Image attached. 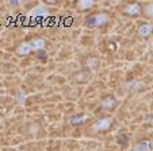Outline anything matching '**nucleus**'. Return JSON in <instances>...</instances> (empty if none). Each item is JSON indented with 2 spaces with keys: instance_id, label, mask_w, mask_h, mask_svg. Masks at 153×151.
<instances>
[{
  "instance_id": "7ed1b4c3",
  "label": "nucleus",
  "mask_w": 153,
  "mask_h": 151,
  "mask_svg": "<svg viewBox=\"0 0 153 151\" xmlns=\"http://www.w3.org/2000/svg\"><path fill=\"white\" fill-rule=\"evenodd\" d=\"M111 123H113V119H110V117H106V119L98 120V122L92 125V130H94V131H106V130L110 128Z\"/></svg>"
},
{
  "instance_id": "9d476101",
  "label": "nucleus",
  "mask_w": 153,
  "mask_h": 151,
  "mask_svg": "<svg viewBox=\"0 0 153 151\" xmlns=\"http://www.w3.org/2000/svg\"><path fill=\"white\" fill-rule=\"evenodd\" d=\"M31 14L33 15H45L46 14V8H45L43 6H38L35 10H33Z\"/></svg>"
},
{
  "instance_id": "f257e3e1",
  "label": "nucleus",
  "mask_w": 153,
  "mask_h": 151,
  "mask_svg": "<svg viewBox=\"0 0 153 151\" xmlns=\"http://www.w3.org/2000/svg\"><path fill=\"white\" fill-rule=\"evenodd\" d=\"M43 46H45V42H43V39H34V41H30V42H23L20 43L19 46L16 47V54L18 55H27L30 52H37V50H41V49H43Z\"/></svg>"
},
{
  "instance_id": "20e7f679",
  "label": "nucleus",
  "mask_w": 153,
  "mask_h": 151,
  "mask_svg": "<svg viewBox=\"0 0 153 151\" xmlns=\"http://www.w3.org/2000/svg\"><path fill=\"white\" fill-rule=\"evenodd\" d=\"M131 151H153V142H150V140H141L136 146H133Z\"/></svg>"
},
{
  "instance_id": "f8f14e48",
  "label": "nucleus",
  "mask_w": 153,
  "mask_h": 151,
  "mask_svg": "<svg viewBox=\"0 0 153 151\" xmlns=\"http://www.w3.org/2000/svg\"><path fill=\"white\" fill-rule=\"evenodd\" d=\"M25 99H26V94L23 93V91H19V92H18L16 100H18V103H19V105H23V104H25Z\"/></svg>"
},
{
  "instance_id": "423d86ee",
  "label": "nucleus",
  "mask_w": 153,
  "mask_h": 151,
  "mask_svg": "<svg viewBox=\"0 0 153 151\" xmlns=\"http://www.w3.org/2000/svg\"><path fill=\"white\" fill-rule=\"evenodd\" d=\"M150 32H152V24H142L138 29V34H140V37H142V38L149 37Z\"/></svg>"
},
{
  "instance_id": "ddd939ff",
  "label": "nucleus",
  "mask_w": 153,
  "mask_h": 151,
  "mask_svg": "<svg viewBox=\"0 0 153 151\" xmlns=\"http://www.w3.org/2000/svg\"><path fill=\"white\" fill-rule=\"evenodd\" d=\"M1 125H3V117L0 116V127H1Z\"/></svg>"
},
{
  "instance_id": "39448f33",
  "label": "nucleus",
  "mask_w": 153,
  "mask_h": 151,
  "mask_svg": "<svg viewBox=\"0 0 153 151\" xmlns=\"http://www.w3.org/2000/svg\"><path fill=\"white\" fill-rule=\"evenodd\" d=\"M140 12H141V7L137 3L129 4V6L125 8V14H127V15H138Z\"/></svg>"
},
{
  "instance_id": "6e6552de",
  "label": "nucleus",
  "mask_w": 153,
  "mask_h": 151,
  "mask_svg": "<svg viewBox=\"0 0 153 151\" xmlns=\"http://www.w3.org/2000/svg\"><path fill=\"white\" fill-rule=\"evenodd\" d=\"M92 4H94L92 1H87V0H83V1H79V3H77V8H80V10H87V8H90Z\"/></svg>"
},
{
  "instance_id": "1a4fd4ad",
  "label": "nucleus",
  "mask_w": 153,
  "mask_h": 151,
  "mask_svg": "<svg viewBox=\"0 0 153 151\" xmlns=\"http://www.w3.org/2000/svg\"><path fill=\"white\" fill-rule=\"evenodd\" d=\"M144 14L146 16H153V3H148L144 7Z\"/></svg>"
},
{
  "instance_id": "9b49d317",
  "label": "nucleus",
  "mask_w": 153,
  "mask_h": 151,
  "mask_svg": "<svg viewBox=\"0 0 153 151\" xmlns=\"http://www.w3.org/2000/svg\"><path fill=\"white\" fill-rule=\"evenodd\" d=\"M87 116H76V117H72V119L69 120V123L71 124H81V123H84V120L83 119H85Z\"/></svg>"
},
{
  "instance_id": "f03ea898",
  "label": "nucleus",
  "mask_w": 153,
  "mask_h": 151,
  "mask_svg": "<svg viewBox=\"0 0 153 151\" xmlns=\"http://www.w3.org/2000/svg\"><path fill=\"white\" fill-rule=\"evenodd\" d=\"M107 19L108 18H107L106 14H95L87 19V24H90V26H102V24H104L107 22Z\"/></svg>"
},
{
  "instance_id": "0eeeda50",
  "label": "nucleus",
  "mask_w": 153,
  "mask_h": 151,
  "mask_svg": "<svg viewBox=\"0 0 153 151\" xmlns=\"http://www.w3.org/2000/svg\"><path fill=\"white\" fill-rule=\"evenodd\" d=\"M115 105H117V101L114 100V97H106V99L102 101V107L106 109L113 108V107H115Z\"/></svg>"
}]
</instances>
